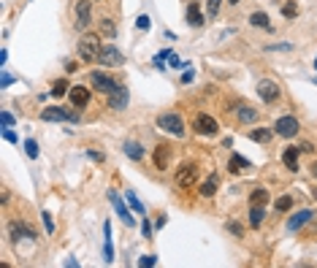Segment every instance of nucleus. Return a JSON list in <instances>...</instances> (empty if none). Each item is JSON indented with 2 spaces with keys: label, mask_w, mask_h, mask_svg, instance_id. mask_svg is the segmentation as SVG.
Masks as SVG:
<instances>
[{
  "label": "nucleus",
  "mask_w": 317,
  "mask_h": 268,
  "mask_svg": "<svg viewBox=\"0 0 317 268\" xmlns=\"http://www.w3.org/2000/svg\"><path fill=\"white\" fill-rule=\"evenodd\" d=\"M193 128H195V133H201V135H214L217 130H220V125H217V119L209 117V114H198Z\"/></svg>",
  "instance_id": "6e6552de"
},
{
  "label": "nucleus",
  "mask_w": 317,
  "mask_h": 268,
  "mask_svg": "<svg viewBox=\"0 0 317 268\" xmlns=\"http://www.w3.org/2000/svg\"><path fill=\"white\" fill-rule=\"evenodd\" d=\"M87 155H90V160H95V163H103V155H101V152H87Z\"/></svg>",
  "instance_id": "c03bdc74"
},
{
  "label": "nucleus",
  "mask_w": 317,
  "mask_h": 268,
  "mask_svg": "<svg viewBox=\"0 0 317 268\" xmlns=\"http://www.w3.org/2000/svg\"><path fill=\"white\" fill-rule=\"evenodd\" d=\"M312 174H315V176H317V163H315V168H312Z\"/></svg>",
  "instance_id": "de8ad7c7"
},
{
  "label": "nucleus",
  "mask_w": 317,
  "mask_h": 268,
  "mask_svg": "<svg viewBox=\"0 0 317 268\" xmlns=\"http://www.w3.org/2000/svg\"><path fill=\"white\" fill-rule=\"evenodd\" d=\"M11 238H14V241H19V238H30V241H36L38 233L30 230L27 225H22V222H11Z\"/></svg>",
  "instance_id": "ddd939ff"
},
{
  "label": "nucleus",
  "mask_w": 317,
  "mask_h": 268,
  "mask_svg": "<svg viewBox=\"0 0 317 268\" xmlns=\"http://www.w3.org/2000/svg\"><path fill=\"white\" fill-rule=\"evenodd\" d=\"M312 214H315V212H309V209H304V212L293 214L290 220H287V230H298L301 225H307V222L312 220Z\"/></svg>",
  "instance_id": "dca6fc26"
},
{
  "label": "nucleus",
  "mask_w": 317,
  "mask_h": 268,
  "mask_svg": "<svg viewBox=\"0 0 317 268\" xmlns=\"http://www.w3.org/2000/svg\"><path fill=\"white\" fill-rule=\"evenodd\" d=\"M76 16H79V27L90 25V3L87 0H79L76 3Z\"/></svg>",
  "instance_id": "aec40b11"
},
{
  "label": "nucleus",
  "mask_w": 317,
  "mask_h": 268,
  "mask_svg": "<svg viewBox=\"0 0 317 268\" xmlns=\"http://www.w3.org/2000/svg\"><path fill=\"white\" fill-rule=\"evenodd\" d=\"M141 233H144L147 238L152 236V225H149V220H144V222H141Z\"/></svg>",
  "instance_id": "37998d69"
},
{
  "label": "nucleus",
  "mask_w": 317,
  "mask_h": 268,
  "mask_svg": "<svg viewBox=\"0 0 317 268\" xmlns=\"http://www.w3.org/2000/svg\"><path fill=\"white\" fill-rule=\"evenodd\" d=\"M206 11H209L211 16H217V11H220V0H209V3H206Z\"/></svg>",
  "instance_id": "4c0bfd02"
},
{
  "label": "nucleus",
  "mask_w": 317,
  "mask_h": 268,
  "mask_svg": "<svg viewBox=\"0 0 317 268\" xmlns=\"http://www.w3.org/2000/svg\"><path fill=\"white\" fill-rule=\"evenodd\" d=\"M98 62H103L106 68H119L125 62V54L119 52L117 46H111V44H106V46L101 49V57H98Z\"/></svg>",
  "instance_id": "423d86ee"
},
{
  "label": "nucleus",
  "mask_w": 317,
  "mask_h": 268,
  "mask_svg": "<svg viewBox=\"0 0 317 268\" xmlns=\"http://www.w3.org/2000/svg\"><path fill=\"white\" fill-rule=\"evenodd\" d=\"M298 149H301V152H315V146H312V144H309V141H304V144H301V146H298Z\"/></svg>",
  "instance_id": "a18cd8bd"
},
{
  "label": "nucleus",
  "mask_w": 317,
  "mask_h": 268,
  "mask_svg": "<svg viewBox=\"0 0 317 268\" xmlns=\"http://www.w3.org/2000/svg\"><path fill=\"white\" fill-rule=\"evenodd\" d=\"M25 152H27V157H38V144L33 138H27L25 141Z\"/></svg>",
  "instance_id": "2f4dec72"
},
{
  "label": "nucleus",
  "mask_w": 317,
  "mask_h": 268,
  "mask_svg": "<svg viewBox=\"0 0 317 268\" xmlns=\"http://www.w3.org/2000/svg\"><path fill=\"white\" fill-rule=\"evenodd\" d=\"M228 230L233 233V236H241V225H239V222H228Z\"/></svg>",
  "instance_id": "79ce46f5"
},
{
  "label": "nucleus",
  "mask_w": 317,
  "mask_h": 268,
  "mask_svg": "<svg viewBox=\"0 0 317 268\" xmlns=\"http://www.w3.org/2000/svg\"><path fill=\"white\" fill-rule=\"evenodd\" d=\"M108 201L114 203V209H117L119 220H122L125 225H128V227H133V225H136V220H133V217H130V212H128V206H125V203H122V198H119V195H117V192H114V190L108 192Z\"/></svg>",
  "instance_id": "9d476101"
},
{
  "label": "nucleus",
  "mask_w": 317,
  "mask_h": 268,
  "mask_svg": "<svg viewBox=\"0 0 317 268\" xmlns=\"http://www.w3.org/2000/svg\"><path fill=\"white\" fill-rule=\"evenodd\" d=\"M250 22H252V25H258V27H268V16L263 14V11H255V14L250 16Z\"/></svg>",
  "instance_id": "cd10ccee"
},
{
  "label": "nucleus",
  "mask_w": 317,
  "mask_h": 268,
  "mask_svg": "<svg viewBox=\"0 0 317 268\" xmlns=\"http://www.w3.org/2000/svg\"><path fill=\"white\" fill-rule=\"evenodd\" d=\"M168 163H171V146L160 144L158 149H155V168L165 171V168H168Z\"/></svg>",
  "instance_id": "4468645a"
},
{
  "label": "nucleus",
  "mask_w": 317,
  "mask_h": 268,
  "mask_svg": "<svg viewBox=\"0 0 317 268\" xmlns=\"http://www.w3.org/2000/svg\"><path fill=\"white\" fill-rule=\"evenodd\" d=\"M125 155H128L130 160H141V157H144V146L136 144V141H128V144H125Z\"/></svg>",
  "instance_id": "4be33fe9"
},
{
  "label": "nucleus",
  "mask_w": 317,
  "mask_h": 268,
  "mask_svg": "<svg viewBox=\"0 0 317 268\" xmlns=\"http://www.w3.org/2000/svg\"><path fill=\"white\" fill-rule=\"evenodd\" d=\"M263 217H266L263 206H252V209H250V225H252V227H261V225H263Z\"/></svg>",
  "instance_id": "5701e85b"
},
{
  "label": "nucleus",
  "mask_w": 317,
  "mask_h": 268,
  "mask_svg": "<svg viewBox=\"0 0 317 268\" xmlns=\"http://www.w3.org/2000/svg\"><path fill=\"white\" fill-rule=\"evenodd\" d=\"M41 119L44 122H79V114L68 111V108H60V106H49L41 111Z\"/></svg>",
  "instance_id": "7ed1b4c3"
},
{
  "label": "nucleus",
  "mask_w": 317,
  "mask_h": 268,
  "mask_svg": "<svg viewBox=\"0 0 317 268\" xmlns=\"http://www.w3.org/2000/svg\"><path fill=\"white\" fill-rule=\"evenodd\" d=\"M128 203H130V209H133L136 214H144V206H141V201L136 198V192H130L128 190Z\"/></svg>",
  "instance_id": "c756f323"
},
{
  "label": "nucleus",
  "mask_w": 317,
  "mask_h": 268,
  "mask_svg": "<svg viewBox=\"0 0 317 268\" xmlns=\"http://www.w3.org/2000/svg\"><path fill=\"white\" fill-rule=\"evenodd\" d=\"M236 117H239L241 125H252V122H258V108H252V106H239Z\"/></svg>",
  "instance_id": "a211bd4d"
},
{
  "label": "nucleus",
  "mask_w": 317,
  "mask_h": 268,
  "mask_svg": "<svg viewBox=\"0 0 317 268\" xmlns=\"http://www.w3.org/2000/svg\"><path fill=\"white\" fill-rule=\"evenodd\" d=\"M250 138H252V141H258V144H266V141L271 138V130L258 128V130H252V133H250Z\"/></svg>",
  "instance_id": "393cba45"
},
{
  "label": "nucleus",
  "mask_w": 317,
  "mask_h": 268,
  "mask_svg": "<svg viewBox=\"0 0 317 268\" xmlns=\"http://www.w3.org/2000/svg\"><path fill=\"white\" fill-rule=\"evenodd\" d=\"M11 84H14V76H11V73H0V87H11Z\"/></svg>",
  "instance_id": "f704fd0d"
},
{
  "label": "nucleus",
  "mask_w": 317,
  "mask_h": 268,
  "mask_svg": "<svg viewBox=\"0 0 317 268\" xmlns=\"http://www.w3.org/2000/svg\"><path fill=\"white\" fill-rule=\"evenodd\" d=\"M298 155H301V149H298V146H287V149H285L282 163L287 165V171H298Z\"/></svg>",
  "instance_id": "f3484780"
},
{
  "label": "nucleus",
  "mask_w": 317,
  "mask_h": 268,
  "mask_svg": "<svg viewBox=\"0 0 317 268\" xmlns=\"http://www.w3.org/2000/svg\"><path fill=\"white\" fill-rule=\"evenodd\" d=\"M217 184H220V181H217V176H214V174H211L209 179H206L204 184H201V195H204V198H211V195L217 192Z\"/></svg>",
  "instance_id": "412c9836"
},
{
  "label": "nucleus",
  "mask_w": 317,
  "mask_h": 268,
  "mask_svg": "<svg viewBox=\"0 0 317 268\" xmlns=\"http://www.w3.org/2000/svg\"><path fill=\"white\" fill-rule=\"evenodd\" d=\"M155 263H158V258H155V255H144V258H138V266H141V268L155 266Z\"/></svg>",
  "instance_id": "72a5a7b5"
},
{
  "label": "nucleus",
  "mask_w": 317,
  "mask_h": 268,
  "mask_svg": "<svg viewBox=\"0 0 317 268\" xmlns=\"http://www.w3.org/2000/svg\"><path fill=\"white\" fill-rule=\"evenodd\" d=\"M90 82H92V87H95L98 92H103V95H111L114 89L119 87V84L114 82L108 73H103V71H92V73H90Z\"/></svg>",
  "instance_id": "20e7f679"
},
{
  "label": "nucleus",
  "mask_w": 317,
  "mask_h": 268,
  "mask_svg": "<svg viewBox=\"0 0 317 268\" xmlns=\"http://www.w3.org/2000/svg\"><path fill=\"white\" fill-rule=\"evenodd\" d=\"M158 128L165 130V133H171V135H176V138H182V135H184V122H182L179 114H174V111L160 114V117H158Z\"/></svg>",
  "instance_id": "f03ea898"
},
{
  "label": "nucleus",
  "mask_w": 317,
  "mask_h": 268,
  "mask_svg": "<svg viewBox=\"0 0 317 268\" xmlns=\"http://www.w3.org/2000/svg\"><path fill=\"white\" fill-rule=\"evenodd\" d=\"M101 33H103V36H108V38H114V33H117V30H114V25L108 19H103L101 22Z\"/></svg>",
  "instance_id": "473e14b6"
},
{
  "label": "nucleus",
  "mask_w": 317,
  "mask_h": 268,
  "mask_svg": "<svg viewBox=\"0 0 317 268\" xmlns=\"http://www.w3.org/2000/svg\"><path fill=\"white\" fill-rule=\"evenodd\" d=\"M230 3H233V5H236V3H239V0H230Z\"/></svg>",
  "instance_id": "09e8293b"
},
{
  "label": "nucleus",
  "mask_w": 317,
  "mask_h": 268,
  "mask_svg": "<svg viewBox=\"0 0 317 268\" xmlns=\"http://www.w3.org/2000/svg\"><path fill=\"white\" fill-rule=\"evenodd\" d=\"M182 82L187 84V82H193V71H184V76H182Z\"/></svg>",
  "instance_id": "49530a36"
},
{
  "label": "nucleus",
  "mask_w": 317,
  "mask_h": 268,
  "mask_svg": "<svg viewBox=\"0 0 317 268\" xmlns=\"http://www.w3.org/2000/svg\"><path fill=\"white\" fill-rule=\"evenodd\" d=\"M198 181V165L195 163H184L179 171H176V184L184 187V190H190V187Z\"/></svg>",
  "instance_id": "39448f33"
},
{
  "label": "nucleus",
  "mask_w": 317,
  "mask_h": 268,
  "mask_svg": "<svg viewBox=\"0 0 317 268\" xmlns=\"http://www.w3.org/2000/svg\"><path fill=\"white\" fill-rule=\"evenodd\" d=\"M128 100H130V95H128V89H125L122 84H119L111 95H108V106H111L114 111H122V108L128 106Z\"/></svg>",
  "instance_id": "9b49d317"
},
{
  "label": "nucleus",
  "mask_w": 317,
  "mask_h": 268,
  "mask_svg": "<svg viewBox=\"0 0 317 268\" xmlns=\"http://www.w3.org/2000/svg\"><path fill=\"white\" fill-rule=\"evenodd\" d=\"M65 92H71V89H68V82H54V87H52V98H62V95Z\"/></svg>",
  "instance_id": "bb28decb"
},
{
  "label": "nucleus",
  "mask_w": 317,
  "mask_h": 268,
  "mask_svg": "<svg viewBox=\"0 0 317 268\" xmlns=\"http://www.w3.org/2000/svg\"><path fill=\"white\" fill-rule=\"evenodd\" d=\"M228 168L233 171V174H239L241 168H250V160L241 157V155H233V157H230V163H228Z\"/></svg>",
  "instance_id": "b1692460"
},
{
  "label": "nucleus",
  "mask_w": 317,
  "mask_h": 268,
  "mask_svg": "<svg viewBox=\"0 0 317 268\" xmlns=\"http://www.w3.org/2000/svg\"><path fill=\"white\" fill-rule=\"evenodd\" d=\"M187 25H193V27H201V25H204V14H201L198 3H190V5H187Z\"/></svg>",
  "instance_id": "6ab92c4d"
},
{
  "label": "nucleus",
  "mask_w": 317,
  "mask_h": 268,
  "mask_svg": "<svg viewBox=\"0 0 317 268\" xmlns=\"http://www.w3.org/2000/svg\"><path fill=\"white\" fill-rule=\"evenodd\" d=\"M282 14H285L287 19H296V16H298V5L296 3H285V5H282Z\"/></svg>",
  "instance_id": "7c9ffc66"
},
{
  "label": "nucleus",
  "mask_w": 317,
  "mask_h": 268,
  "mask_svg": "<svg viewBox=\"0 0 317 268\" xmlns=\"http://www.w3.org/2000/svg\"><path fill=\"white\" fill-rule=\"evenodd\" d=\"M258 95H261L266 103H274V100H279V84L271 82V79H261V82H258Z\"/></svg>",
  "instance_id": "1a4fd4ad"
},
{
  "label": "nucleus",
  "mask_w": 317,
  "mask_h": 268,
  "mask_svg": "<svg viewBox=\"0 0 317 268\" xmlns=\"http://www.w3.org/2000/svg\"><path fill=\"white\" fill-rule=\"evenodd\" d=\"M293 209V198L290 195H282L279 201H276V212H290Z\"/></svg>",
  "instance_id": "c85d7f7f"
},
{
  "label": "nucleus",
  "mask_w": 317,
  "mask_h": 268,
  "mask_svg": "<svg viewBox=\"0 0 317 268\" xmlns=\"http://www.w3.org/2000/svg\"><path fill=\"white\" fill-rule=\"evenodd\" d=\"M0 125H3V128H11V125H14V117H11L8 111H3L0 114Z\"/></svg>",
  "instance_id": "e433bc0d"
},
{
  "label": "nucleus",
  "mask_w": 317,
  "mask_h": 268,
  "mask_svg": "<svg viewBox=\"0 0 317 268\" xmlns=\"http://www.w3.org/2000/svg\"><path fill=\"white\" fill-rule=\"evenodd\" d=\"M71 103L76 108H84L90 103V89L87 87H71Z\"/></svg>",
  "instance_id": "2eb2a0df"
},
{
  "label": "nucleus",
  "mask_w": 317,
  "mask_h": 268,
  "mask_svg": "<svg viewBox=\"0 0 317 268\" xmlns=\"http://www.w3.org/2000/svg\"><path fill=\"white\" fill-rule=\"evenodd\" d=\"M266 201H268V192H266V190H255V192L250 195V203H252V206H263Z\"/></svg>",
  "instance_id": "a878e982"
},
{
  "label": "nucleus",
  "mask_w": 317,
  "mask_h": 268,
  "mask_svg": "<svg viewBox=\"0 0 317 268\" xmlns=\"http://www.w3.org/2000/svg\"><path fill=\"white\" fill-rule=\"evenodd\" d=\"M101 38L95 36V33H87V36L79 41V57H82L84 62H95L98 57H101Z\"/></svg>",
  "instance_id": "f257e3e1"
},
{
  "label": "nucleus",
  "mask_w": 317,
  "mask_h": 268,
  "mask_svg": "<svg viewBox=\"0 0 317 268\" xmlns=\"http://www.w3.org/2000/svg\"><path fill=\"white\" fill-rule=\"evenodd\" d=\"M3 138L8 141V144H16V133L11 128H3Z\"/></svg>",
  "instance_id": "58836bf2"
},
{
  "label": "nucleus",
  "mask_w": 317,
  "mask_h": 268,
  "mask_svg": "<svg viewBox=\"0 0 317 268\" xmlns=\"http://www.w3.org/2000/svg\"><path fill=\"white\" fill-rule=\"evenodd\" d=\"M44 225H46V233H54V222H52L49 212H44Z\"/></svg>",
  "instance_id": "ea45409f"
},
{
  "label": "nucleus",
  "mask_w": 317,
  "mask_h": 268,
  "mask_svg": "<svg viewBox=\"0 0 317 268\" xmlns=\"http://www.w3.org/2000/svg\"><path fill=\"white\" fill-rule=\"evenodd\" d=\"M274 133H279L282 138H293V135H298V119L296 117H279L274 122Z\"/></svg>",
  "instance_id": "0eeeda50"
},
{
  "label": "nucleus",
  "mask_w": 317,
  "mask_h": 268,
  "mask_svg": "<svg viewBox=\"0 0 317 268\" xmlns=\"http://www.w3.org/2000/svg\"><path fill=\"white\" fill-rule=\"evenodd\" d=\"M103 260L106 263H111L114 260V244H111V222L106 220V225H103Z\"/></svg>",
  "instance_id": "f8f14e48"
},
{
  "label": "nucleus",
  "mask_w": 317,
  "mask_h": 268,
  "mask_svg": "<svg viewBox=\"0 0 317 268\" xmlns=\"http://www.w3.org/2000/svg\"><path fill=\"white\" fill-rule=\"evenodd\" d=\"M168 62H171V68H182V65H184V62H182V60H179V57H176L174 52L168 54Z\"/></svg>",
  "instance_id": "a19ab883"
},
{
  "label": "nucleus",
  "mask_w": 317,
  "mask_h": 268,
  "mask_svg": "<svg viewBox=\"0 0 317 268\" xmlns=\"http://www.w3.org/2000/svg\"><path fill=\"white\" fill-rule=\"evenodd\" d=\"M149 25H152V19H149V16H138V19H136V27H138V30H147Z\"/></svg>",
  "instance_id": "c9c22d12"
}]
</instances>
